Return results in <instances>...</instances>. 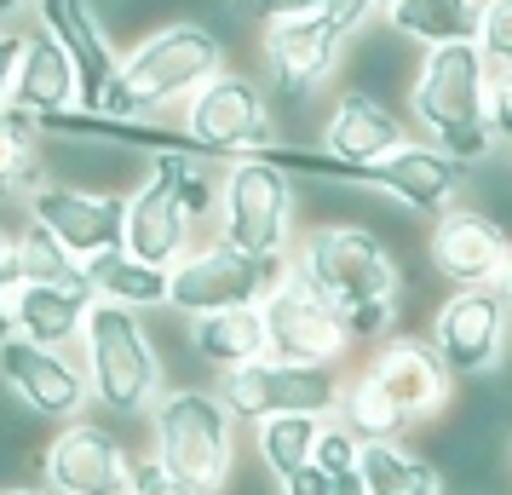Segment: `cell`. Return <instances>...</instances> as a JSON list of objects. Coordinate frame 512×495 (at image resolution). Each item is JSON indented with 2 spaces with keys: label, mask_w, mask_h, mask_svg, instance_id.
<instances>
[{
  "label": "cell",
  "mask_w": 512,
  "mask_h": 495,
  "mask_svg": "<svg viewBox=\"0 0 512 495\" xmlns=\"http://www.w3.org/2000/svg\"><path fill=\"white\" fill-rule=\"evenodd\" d=\"M294 271L317 283L346 311L351 340H380L392 334L403 306V265L386 248V236L369 225H317L294 236Z\"/></svg>",
  "instance_id": "obj_1"
},
{
  "label": "cell",
  "mask_w": 512,
  "mask_h": 495,
  "mask_svg": "<svg viewBox=\"0 0 512 495\" xmlns=\"http://www.w3.org/2000/svg\"><path fill=\"white\" fill-rule=\"evenodd\" d=\"M219 70H231L225 41L208 24H196V18H173V24L150 29L139 47L121 58L116 87L104 98V116H167V110H185Z\"/></svg>",
  "instance_id": "obj_2"
},
{
  "label": "cell",
  "mask_w": 512,
  "mask_h": 495,
  "mask_svg": "<svg viewBox=\"0 0 512 495\" xmlns=\"http://www.w3.org/2000/svg\"><path fill=\"white\" fill-rule=\"evenodd\" d=\"M484 98H489V58L478 41L466 47H438L420 58L415 87H409V116L420 121L426 144H438L443 156L455 162H484L495 156L484 121Z\"/></svg>",
  "instance_id": "obj_3"
},
{
  "label": "cell",
  "mask_w": 512,
  "mask_h": 495,
  "mask_svg": "<svg viewBox=\"0 0 512 495\" xmlns=\"http://www.w3.org/2000/svg\"><path fill=\"white\" fill-rule=\"evenodd\" d=\"M156 461L196 495H225L236 467V415L208 386H167L150 409Z\"/></svg>",
  "instance_id": "obj_4"
},
{
  "label": "cell",
  "mask_w": 512,
  "mask_h": 495,
  "mask_svg": "<svg viewBox=\"0 0 512 495\" xmlns=\"http://www.w3.org/2000/svg\"><path fill=\"white\" fill-rule=\"evenodd\" d=\"M81 346H87V380H93L98 409H110V415L156 409V398L167 392V369L150 329H144V311H127L116 300H93Z\"/></svg>",
  "instance_id": "obj_5"
},
{
  "label": "cell",
  "mask_w": 512,
  "mask_h": 495,
  "mask_svg": "<svg viewBox=\"0 0 512 495\" xmlns=\"http://www.w3.org/2000/svg\"><path fill=\"white\" fill-rule=\"evenodd\" d=\"M213 236H225L259 265L294 260V173H282L265 156H236L219 179V219Z\"/></svg>",
  "instance_id": "obj_6"
},
{
  "label": "cell",
  "mask_w": 512,
  "mask_h": 495,
  "mask_svg": "<svg viewBox=\"0 0 512 495\" xmlns=\"http://www.w3.org/2000/svg\"><path fill=\"white\" fill-rule=\"evenodd\" d=\"M179 127L208 150L213 162H236V156H254V150L282 139L271 93H265L259 81H248L242 70L213 75L208 87L179 110Z\"/></svg>",
  "instance_id": "obj_7"
},
{
  "label": "cell",
  "mask_w": 512,
  "mask_h": 495,
  "mask_svg": "<svg viewBox=\"0 0 512 495\" xmlns=\"http://www.w3.org/2000/svg\"><path fill=\"white\" fill-rule=\"evenodd\" d=\"M346 380H334L328 363H282V357H254L231 375H219V398L236 421H271V415H334Z\"/></svg>",
  "instance_id": "obj_8"
},
{
  "label": "cell",
  "mask_w": 512,
  "mask_h": 495,
  "mask_svg": "<svg viewBox=\"0 0 512 495\" xmlns=\"http://www.w3.org/2000/svg\"><path fill=\"white\" fill-rule=\"evenodd\" d=\"M282 277H288V260L259 265L242 248H231L225 236H208V242H196L185 260L173 265L167 306L179 317H213V311H231V306H259Z\"/></svg>",
  "instance_id": "obj_9"
},
{
  "label": "cell",
  "mask_w": 512,
  "mask_h": 495,
  "mask_svg": "<svg viewBox=\"0 0 512 495\" xmlns=\"http://www.w3.org/2000/svg\"><path fill=\"white\" fill-rule=\"evenodd\" d=\"M265 334H271V357L282 363H340L351 352V329H346V311L328 300L317 283H305L294 260H288V277H282L265 300Z\"/></svg>",
  "instance_id": "obj_10"
},
{
  "label": "cell",
  "mask_w": 512,
  "mask_h": 495,
  "mask_svg": "<svg viewBox=\"0 0 512 495\" xmlns=\"http://www.w3.org/2000/svg\"><path fill=\"white\" fill-rule=\"evenodd\" d=\"M426 340H432V352L443 357L449 375H466V380L495 375L512 340V311L501 300V288H455L432 311Z\"/></svg>",
  "instance_id": "obj_11"
},
{
  "label": "cell",
  "mask_w": 512,
  "mask_h": 495,
  "mask_svg": "<svg viewBox=\"0 0 512 495\" xmlns=\"http://www.w3.org/2000/svg\"><path fill=\"white\" fill-rule=\"evenodd\" d=\"M0 386H6V398L24 403L41 421H75L93 398L87 363H75L70 346H41L24 334L0 340Z\"/></svg>",
  "instance_id": "obj_12"
},
{
  "label": "cell",
  "mask_w": 512,
  "mask_h": 495,
  "mask_svg": "<svg viewBox=\"0 0 512 495\" xmlns=\"http://www.w3.org/2000/svg\"><path fill=\"white\" fill-rule=\"evenodd\" d=\"M24 208L81 265L127 242V196H116V190H81V185H64V179H41L24 196Z\"/></svg>",
  "instance_id": "obj_13"
},
{
  "label": "cell",
  "mask_w": 512,
  "mask_h": 495,
  "mask_svg": "<svg viewBox=\"0 0 512 495\" xmlns=\"http://www.w3.org/2000/svg\"><path fill=\"white\" fill-rule=\"evenodd\" d=\"M259 52H265V75H271V104H277V116H282V110H300L305 98L340 70L346 35L317 12V18L271 24L259 35Z\"/></svg>",
  "instance_id": "obj_14"
},
{
  "label": "cell",
  "mask_w": 512,
  "mask_h": 495,
  "mask_svg": "<svg viewBox=\"0 0 512 495\" xmlns=\"http://www.w3.org/2000/svg\"><path fill=\"white\" fill-rule=\"evenodd\" d=\"M426 260L449 288H495L501 271L512 265V231L501 219H489L472 202H455L432 219L426 236Z\"/></svg>",
  "instance_id": "obj_15"
},
{
  "label": "cell",
  "mask_w": 512,
  "mask_h": 495,
  "mask_svg": "<svg viewBox=\"0 0 512 495\" xmlns=\"http://www.w3.org/2000/svg\"><path fill=\"white\" fill-rule=\"evenodd\" d=\"M41 478L52 495H127L133 490V455L121 449L110 426L75 415L41 449Z\"/></svg>",
  "instance_id": "obj_16"
},
{
  "label": "cell",
  "mask_w": 512,
  "mask_h": 495,
  "mask_svg": "<svg viewBox=\"0 0 512 495\" xmlns=\"http://www.w3.org/2000/svg\"><path fill=\"white\" fill-rule=\"evenodd\" d=\"M41 12V29L64 47V58L75 64V81H81V104L75 110H104V98L121 75V52L104 29V12L98 0H35Z\"/></svg>",
  "instance_id": "obj_17"
},
{
  "label": "cell",
  "mask_w": 512,
  "mask_h": 495,
  "mask_svg": "<svg viewBox=\"0 0 512 495\" xmlns=\"http://www.w3.org/2000/svg\"><path fill=\"white\" fill-rule=\"evenodd\" d=\"M363 375L397 403V415L415 426V421H432L443 415V403H449V369H443V357L432 352V340H420V334H386L380 346H374L369 369Z\"/></svg>",
  "instance_id": "obj_18"
},
{
  "label": "cell",
  "mask_w": 512,
  "mask_h": 495,
  "mask_svg": "<svg viewBox=\"0 0 512 495\" xmlns=\"http://www.w3.org/2000/svg\"><path fill=\"white\" fill-rule=\"evenodd\" d=\"M121 248L133 260L162 265V271H173L196 248V219H190V208L179 202V190L167 179L144 173L139 185L127 190V242Z\"/></svg>",
  "instance_id": "obj_19"
},
{
  "label": "cell",
  "mask_w": 512,
  "mask_h": 495,
  "mask_svg": "<svg viewBox=\"0 0 512 495\" xmlns=\"http://www.w3.org/2000/svg\"><path fill=\"white\" fill-rule=\"evenodd\" d=\"M317 144H323L328 156H340V162H380V156H392L409 144V121L397 116L386 98H369V93H340L334 98V110L328 121L317 127Z\"/></svg>",
  "instance_id": "obj_20"
},
{
  "label": "cell",
  "mask_w": 512,
  "mask_h": 495,
  "mask_svg": "<svg viewBox=\"0 0 512 495\" xmlns=\"http://www.w3.org/2000/svg\"><path fill=\"white\" fill-rule=\"evenodd\" d=\"M75 104H81V81H75V64L64 58V47L47 29L24 35V58H18V81H12L6 110H18L29 121H47L58 110H75Z\"/></svg>",
  "instance_id": "obj_21"
},
{
  "label": "cell",
  "mask_w": 512,
  "mask_h": 495,
  "mask_svg": "<svg viewBox=\"0 0 512 495\" xmlns=\"http://www.w3.org/2000/svg\"><path fill=\"white\" fill-rule=\"evenodd\" d=\"M93 288L87 283H18L12 306H18V334L41 340V346H75L93 311Z\"/></svg>",
  "instance_id": "obj_22"
},
{
  "label": "cell",
  "mask_w": 512,
  "mask_h": 495,
  "mask_svg": "<svg viewBox=\"0 0 512 495\" xmlns=\"http://www.w3.org/2000/svg\"><path fill=\"white\" fill-rule=\"evenodd\" d=\"M190 352L202 369L231 375L254 357H271V334H265V311L259 306H231L213 317H190Z\"/></svg>",
  "instance_id": "obj_23"
},
{
  "label": "cell",
  "mask_w": 512,
  "mask_h": 495,
  "mask_svg": "<svg viewBox=\"0 0 512 495\" xmlns=\"http://www.w3.org/2000/svg\"><path fill=\"white\" fill-rule=\"evenodd\" d=\"M380 18H386L409 47L438 52V47H466V41H478V29H484V0H392Z\"/></svg>",
  "instance_id": "obj_24"
},
{
  "label": "cell",
  "mask_w": 512,
  "mask_h": 495,
  "mask_svg": "<svg viewBox=\"0 0 512 495\" xmlns=\"http://www.w3.org/2000/svg\"><path fill=\"white\" fill-rule=\"evenodd\" d=\"M351 93H369V98H386V93H409L415 87V58H409V41L397 35L386 18L369 24L363 35H351Z\"/></svg>",
  "instance_id": "obj_25"
},
{
  "label": "cell",
  "mask_w": 512,
  "mask_h": 495,
  "mask_svg": "<svg viewBox=\"0 0 512 495\" xmlns=\"http://www.w3.org/2000/svg\"><path fill=\"white\" fill-rule=\"evenodd\" d=\"M357 478L369 495H443L438 461L409 449L403 438H369L357 455Z\"/></svg>",
  "instance_id": "obj_26"
},
{
  "label": "cell",
  "mask_w": 512,
  "mask_h": 495,
  "mask_svg": "<svg viewBox=\"0 0 512 495\" xmlns=\"http://www.w3.org/2000/svg\"><path fill=\"white\" fill-rule=\"evenodd\" d=\"M87 283H93L98 300H116L127 311H156V306H167L173 271H162V265H150V260H133L127 248H110V254L87 260Z\"/></svg>",
  "instance_id": "obj_27"
},
{
  "label": "cell",
  "mask_w": 512,
  "mask_h": 495,
  "mask_svg": "<svg viewBox=\"0 0 512 495\" xmlns=\"http://www.w3.org/2000/svg\"><path fill=\"white\" fill-rule=\"evenodd\" d=\"M41 162H47V144H41V121L18 116V110H0V202H24L29 190L41 185Z\"/></svg>",
  "instance_id": "obj_28"
},
{
  "label": "cell",
  "mask_w": 512,
  "mask_h": 495,
  "mask_svg": "<svg viewBox=\"0 0 512 495\" xmlns=\"http://www.w3.org/2000/svg\"><path fill=\"white\" fill-rule=\"evenodd\" d=\"M328 415H271V421L254 426V455L271 478H288L300 472L311 455H317V432H323Z\"/></svg>",
  "instance_id": "obj_29"
},
{
  "label": "cell",
  "mask_w": 512,
  "mask_h": 495,
  "mask_svg": "<svg viewBox=\"0 0 512 495\" xmlns=\"http://www.w3.org/2000/svg\"><path fill=\"white\" fill-rule=\"evenodd\" d=\"M6 283H87V265L75 260L70 248L58 242L52 231H41L35 219H29L24 231H18V248H12V271H6ZM93 288V283H87Z\"/></svg>",
  "instance_id": "obj_30"
},
{
  "label": "cell",
  "mask_w": 512,
  "mask_h": 495,
  "mask_svg": "<svg viewBox=\"0 0 512 495\" xmlns=\"http://www.w3.org/2000/svg\"><path fill=\"white\" fill-rule=\"evenodd\" d=\"M340 421L369 444V438H397V432H409V421L397 415V403L374 386L369 375H357V380H346V392H340V409H334Z\"/></svg>",
  "instance_id": "obj_31"
},
{
  "label": "cell",
  "mask_w": 512,
  "mask_h": 495,
  "mask_svg": "<svg viewBox=\"0 0 512 495\" xmlns=\"http://www.w3.org/2000/svg\"><path fill=\"white\" fill-rule=\"evenodd\" d=\"M144 162H150L156 179H167V185L179 190V202L190 208L196 225H213V219H219V185L208 179L202 156H144Z\"/></svg>",
  "instance_id": "obj_32"
},
{
  "label": "cell",
  "mask_w": 512,
  "mask_h": 495,
  "mask_svg": "<svg viewBox=\"0 0 512 495\" xmlns=\"http://www.w3.org/2000/svg\"><path fill=\"white\" fill-rule=\"evenodd\" d=\"M357 455H363V438H357L340 415H328L323 432H317V455H311V461L323 472H334V478H346V472H357Z\"/></svg>",
  "instance_id": "obj_33"
},
{
  "label": "cell",
  "mask_w": 512,
  "mask_h": 495,
  "mask_svg": "<svg viewBox=\"0 0 512 495\" xmlns=\"http://www.w3.org/2000/svg\"><path fill=\"white\" fill-rule=\"evenodd\" d=\"M489 70H512V0H484V29H478Z\"/></svg>",
  "instance_id": "obj_34"
},
{
  "label": "cell",
  "mask_w": 512,
  "mask_h": 495,
  "mask_svg": "<svg viewBox=\"0 0 512 495\" xmlns=\"http://www.w3.org/2000/svg\"><path fill=\"white\" fill-rule=\"evenodd\" d=\"M489 139L512 144V70H489V98H484Z\"/></svg>",
  "instance_id": "obj_35"
},
{
  "label": "cell",
  "mask_w": 512,
  "mask_h": 495,
  "mask_svg": "<svg viewBox=\"0 0 512 495\" xmlns=\"http://www.w3.org/2000/svg\"><path fill=\"white\" fill-rule=\"evenodd\" d=\"M236 6H242L259 29H271V24H288V18H317L328 0H236Z\"/></svg>",
  "instance_id": "obj_36"
},
{
  "label": "cell",
  "mask_w": 512,
  "mask_h": 495,
  "mask_svg": "<svg viewBox=\"0 0 512 495\" xmlns=\"http://www.w3.org/2000/svg\"><path fill=\"white\" fill-rule=\"evenodd\" d=\"M127 495H196V490H190L185 478H173V472L150 455V461H133V490Z\"/></svg>",
  "instance_id": "obj_37"
},
{
  "label": "cell",
  "mask_w": 512,
  "mask_h": 495,
  "mask_svg": "<svg viewBox=\"0 0 512 495\" xmlns=\"http://www.w3.org/2000/svg\"><path fill=\"white\" fill-rule=\"evenodd\" d=\"M323 18H328L334 29H340L346 41H351V35H363V29H369L374 18H380V6H374V0H328V6H323Z\"/></svg>",
  "instance_id": "obj_38"
},
{
  "label": "cell",
  "mask_w": 512,
  "mask_h": 495,
  "mask_svg": "<svg viewBox=\"0 0 512 495\" xmlns=\"http://www.w3.org/2000/svg\"><path fill=\"white\" fill-rule=\"evenodd\" d=\"M282 495H334V472H323L317 461H305L300 472H288V478H277Z\"/></svg>",
  "instance_id": "obj_39"
},
{
  "label": "cell",
  "mask_w": 512,
  "mask_h": 495,
  "mask_svg": "<svg viewBox=\"0 0 512 495\" xmlns=\"http://www.w3.org/2000/svg\"><path fill=\"white\" fill-rule=\"evenodd\" d=\"M18 58H24V35H6L0 29V110L12 98V81H18Z\"/></svg>",
  "instance_id": "obj_40"
},
{
  "label": "cell",
  "mask_w": 512,
  "mask_h": 495,
  "mask_svg": "<svg viewBox=\"0 0 512 495\" xmlns=\"http://www.w3.org/2000/svg\"><path fill=\"white\" fill-rule=\"evenodd\" d=\"M18 334V306H12V283L0 277V340H12Z\"/></svg>",
  "instance_id": "obj_41"
},
{
  "label": "cell",
  "mask_w": 512,
  "mask_h": 495,
  "mask_svg": "<svg viewBox=\"0 0 512 495\" xmlns=\"http://www.w3.org/2000/svg\"><path fill=\"white\" fill-rule=\"evenodd\" d=\"M12 248H18V231H12V225L0 219V277L12 271Z\"/></svg>",
  "instance_id": "obj_42"
},
{
  "label": "cell",
  "mask_w": 512,
  "mask_h": 495,
  "mask_svg": "<svg viewBox=\"0 0 512 495\" xmlns=\"http://www.w3.org/2000/svg\"><path fill=\"white\" fill-rule=\"evenodd\" d=\"M334 495H369V490H363V478H357V472H346V478H334Z\"/></svg>",
  "instance_id": "obj_43"
},
{
  "label": "cell",
  "mask_w": 512,
  "mask_h": 495,
  "mask_svg": "<svg viewBox=\"0 0 512 495\" xmlns=\"http://www.w3.org/2000/svg\"><path fill=\"white\" fill-rule=\"evenodd\" d=\"M495 288H501V300H507V311H512V265L501 271V283H495Z\"/></svg>",
  "instance_id": "obj_44"
},
{
  "label": "cell",
  "mask_w": 512,
  "mask_h": 495,
  "mask_svg": "<svg viewBox=\"0 0 512 495\" xmlns=\"http://www.w3.org/2000/svg\"><path fill=\"white\" fill-rule=\"evenodd\" d=\"M0 495H52V490H29V484H6Z\"/></svg>",
  "instance_id": "obj_45"
},
{
  "label": "cell",
  "mask_w": 512,
  "mask_h": 495,
  "mask_svg": "<svg viewBox=\"0 0 512 495\" xmlns=\"http://www.w3.org/2000/svg\"><path fill=\"white\" fill-rule=\"evenodd\" d=\"M18 6H24V0H0V18H6V12H18Z\"/></svg>",
  "instance_id": "obj_46"
},
{
  "label": "cell",
  "mask_w": 512,
  "mask_h": 495,
  "mask_svg": "<svg viewBox=\"0 0 512 495\" xmlns=\"http://www.w3.org/2000/svg\"><path fill=\"white\" fill-rule=\"evenodd\" d=\"M507 461H512V432H507Z\"/></svg>",
  "instance_id": "obj_47"
},
{
  "label": "cell",
  "mask_w": 512,
  "mask_h": 495,
  "mask_svg": "<svg viewBox=\"0 0 512 495\" xmlns=\"http://www.w3.org/2000/svg\"><path fill=\"white\" fill-rule=\"evenodd\" d=\"M374 6H380V12H386V6H392V0H374Z\"/></svg>",
  "instance_id": "obj_48"
}]
</instances>
